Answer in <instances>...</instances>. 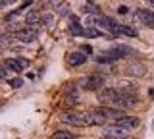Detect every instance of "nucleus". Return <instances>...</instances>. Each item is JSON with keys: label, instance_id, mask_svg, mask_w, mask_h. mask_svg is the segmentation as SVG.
<instances>
[{"label": "nucleus", "instance_id": "obj_1", "mask_svg": "<svg viewBox=\"0 0 154 139\" xmlns=\"http://www.w3.org/2000/svg\"><path fill=\"white\" fill-rule=\"evenodd\" d=\"M60 122L69 124V126H77V128H87L89 126L87 114H79V112H62L60 114Z\"/></svg>", "mask_w": 154, "mask_h": 139}, {"label": "nucleus", "instance_id": "obj_2", "mask_svg": "<svg viewBox=\"0 0 154 139\" xmlns=\"http://www.w3.org/2000/svg\"><path fill=\"white\" fill-rule=\"evenodd\" d=\"M104 83H106L104 75H100V74H93V75H87V77L81 79V81H79V87H81V89H85V91H98Z\"/></svg>", "mask_w": 154, "mask_h": 139}, {"label": "nucleus", "instance_id": "obj_3", "mask_svg": "<svg viewBox=\"0 0 154 139\" xmlns=\"http://www.w3.org/2000/svg\"><path fill=\"white\" fill-rule=\"evenodd\" d=\"M119 97H122V91L119 89H100L98 91V99L102 100L106 106H112V104L116 106Z\"/></svg>", "mask_w": 154, "mask_h": 139}, {"label": "nucleus", "instance_id": "obj_4", "mask_svg": "<svg viewBox=\"0 0 154 139\" xmlns=\"http://www.w3.org/2000/svg\"><path fill=\"white\" fill-rule=\"evenodd\" d=\"M96 114H100V116H104L106 120H112V122H116V120L123 118V110L119 108H114V106H98V108H93Z\"/></svg>", "mask_w": 154, "mask_h": 139}, {"label": "nucleus", "instance_id": "obj_5", "mask_svg": "<svg viewBox=\"0 0 154 139\" xmlns=\"http://www.w3.org/2000/svg\"><path fill=\"white\" fill-rule=\"evenodd\" d=\"M125 74L131 75V77H143L146 74V66L143 62H131V64L125 68Z\"/></svg>", "mask_w": 154, "mask_h": 139}, {"label": "nucleus", "instance_id": "obj_6", "mask_svg": "<svg viewBox=\"0 0 154 139\" xmlns=\"http://www.w3.org/2000/svg\"><path fill=\"white\" fill-rule=\"evenodd\" d=\"M37 35H38V29H33V27H25V29H21L19 33H16V39L17 41H21V43H33L37 39Z\"/></svg>", "mask_w": 154, "mask_h": 139}, {"label": "nucleus", "instance_id": "obj_7", "mask_svg": "<svg viewBox=\"0 0 154 139\" xmlns=\"http://www.w3.org/2000/svg\"><path fill=\"white\" fill-rule=\"evenodd\" d=\"M139 124H141V122H139L137 116H123V118L116 120L114 126H119L123 129H135V128H139Z\"/></svg>", "mask_w": 154, "mask_h": 139}, {"label": "nucleus", "instance_id": "obj_8", "mask_svg": "<svg viewBox=\"0 0 154 139\" xmlns=\"http://www.w3.org/2000/svg\"><path fill=\"white\" fill-rule=\"evenodd\" d=\"M137 104H139L137 95L122 93V97H119V100H118V104H116V106H119V108H133V106H137Z\"/></svg>", "mask_w": 154, "mask_h": 139}, {"label": "nucleus", "instance_id": "obj_9", "mask_svg": "<svg viewBox=\"0 0 154 139\" xmlns=\"http://www.w3.org/2000/svg\"><path fill=\"white\" fill-rule=\"evenodd\" d=\"M102 135L104 137H127V129H123L119 126H104Z\"/></svg>", "mask_w": 154, "mask_h": 139}, {"label": "nucleus", "instance_id": "obj_10", "mask_svg": "<svg viewBox=\"0 0 154 139\" xmlns=\"http://www.w3.org/2000/svg\"><path fill=\"white\" fill-rule=\"evenodd\" d=\"M135 17H139L146 27H152L154 29V14L150 10H146V8H143V10H137V14H135Z\"/></svg>", "mask_w": 154, "mask_h": 139}, {"label": "nucleus", "instance_id": "obj_11", "mask_svg": "<svg viewBox=\"0 0 154 139\" xmlns=\"http://www.w3.org/2000/svg\"><path fill=\"white\" fill-rule=\"evenodd\" d=\"M66 60H67L69 66H83L87 62V56L81 50H75V52H69V54L66 56Z\"/></svg>", "mask_w": 154, "mask_h": 139}, {"label": "nucleus", "instance_id": "obj_12", "mask_svg": "<svg viewBox=\"0 0 154 139\" xmlns=\"http://www.w3.org/2000/svg\"><path fill=\"white\" fill-rule=\"evenodd\" d=\"M25 23H27V27L38 29V23H42V14H38L37 10H31L25 16Z\"/></svg>", "mask_w": 154, "mask_h": 139}, {"label": "nucleus", "instance_id": "obj_13", "mask_svg": "<svg viewBox=\"0 0 154 139\" xmlns=\"http://www.w3.org/2000/svg\"><path fill=\"white\" fill-rule=\"evenodd\" d=\"M87 120H89V126H104L108 120L104 116H100V114H96L94 110H91L89 114H87Z\"/></svg>", "mask_w": 154, "mask_h": 139}, {"label": "nucleus", "instance_id": "obj_14", "mask_svg": "<svg viewBox=\"0 0 154 139\" xmlns=\"http://www.w3.org/2000/svg\"><path fill=\"white\" fill-rule=\"evenodd\" d=\"M2 66H6V68H8L10 71H12V74H19V71L23 70L17 58H6V60L2 62Z\"/></svg>", "mask_w": 154, "mask_h": 139}, {"label": "nucleus", "instance_id": "obj_15", "mask_svg": "<svg viewBox=\"0 0 154 139\" xmlns=\"http://www.w3.org/2000/svg\"><path fill=\"white\" fill-rule=\"evenodd\" d=\"M114 50L119 54V58H123V56H135V54H137L135 49H131V46H127V45H118V46H114Z\"/></svg>", "mask_w": 154, "mask_h": 139}, {"label": "nucleus", "instance_id": "obj_16", "mask_svg": "<svg viewBox=\"0 0 154 139\" xmlns=\"http://www.w3.org/2000/svg\"><path fill=\"white\" fill-rule=\"evenodd\" d=\"M69 31H71V35H85V29L81 27V23L77 21V17H73L69 23Z\"/></svg>", "mask_w": 154, "mask_h": 139}, {"label": "nucleus", "instance_id": "obj_17", "mask_svg": "<svg viewBox=\"0 0 154 139\" xmlns=\"http://www.w3.org/2000/svg\"><path fill=\"white\" fill-rule=\"evenodd\" d=\"M79 95H64V106H77Z\"/></svg>", "mask_w": 154, "mask_h": 139}, {"label": "nucleus", "instance_id": "obj_18", "mask_svg": "<svg viewBox=\"0 0 154 139\" xmlns=\"http://www.w3.org/2000/svg\"><path fill=\"white\" fill-rule=\"evenodd\" d=\"M85 35H87V37H93V39H96V37L104 35V33L100 31L98 27H94V25H89V27H87V29H85Z\"/></svg>", "mask_w": 154, "mask_h": 139}, {"label": "nucleus", "instance_id": "obj_19", "mask_svg": "<svg viewBox=\"0 0 154 139\" xmlns=\"http://www.w3.org/2000/svg\"><path fill=\"white\" fill-rule=\"evenodd\" d=\"M52 23H54V14L45 12V14H42V23H41V25H45V27H52Z\"/></svg>", "mask_w": 154, "mask_h": 139}, {"label": "nucleus", "instance_id": "obj_20", "mask_svg": "<svg viewBox=\"0 0 154 139\" xmlns=\"http://www.w3.org/2000/svg\"><path fill=\"white\" fill-rule=\"evenodd\" d=\"M83 12L85 14H100V8L96 6L94 2H87L85 6H83Z\"/></svg>", "mask_w": 154, "mask_h": 139}, {"label": "nucleus", "instance_id": "obj_21", "mask_svg": "<svg viewBox=\"0 0 154 139\" xmlns=\"http://www.w3.org/2000/svg\"><path fill=\"white\" fill-rule=\"evenodd\" d=\"M52 139H75V135L69 131H54L52 133Z\"/></svg>", "mask_w": 154, "mask_h": 139}, {"label": "nucleus", "instance_id": "obj_22", "mask_svg": "<svg viewBox=\"0 0 154 139\" xmlns=\"http://www.w3.org/2000/svg\"><path fill=\"white\" fill-rule=\"evenodd\" d=\"M8 83H10V87H12V89H19V87H23V79H21V77H12V79L8 81Z\"/></svg>", "mask_w": 154, "mask_h": 139}, {"label": "nucleus", "instance_id": "obj_23", "mask_svg": "<svg viewBox=\"0 0 154 139\" xmlns=\"http://www.w3.org/2000/svg\"><path fill=\"white\" fill-rule=\"evenodd\" d=\"M122 33H123V35H129V37H137V31H135L133 27H127V25L122 27Z\"/></svg>", "mask_w": 154, "mask_h": 139}, {"label": "nucleus", "instance_id": "obj_24", "mask_svg": "<svg viewBox=\"0 0 154 139\" xmlns=\"http://www.w3.org/2000/svg\"><path fill=\"white\" fill-rule=\"evenodd\" d=\"M129 12V6H125V4H119L118 6V14H127Z\"/></svg>", "mask_w": 154, "mask_h": 139}, {"label": "nucleus", "instance_id": "obj_25", "mask_svg": "<svg viewBox=\"0 0 154 139\" xmlns=\"http://www.w3.org/2000/svg\"><path fill=\"white\" fill-rule=\"evenodd\" d=\"M17 60H19V64H21V68H23V70H27V68H29V60H27V58H17Z\"/></svg>", "mask_w": 154, "mask_h": 139}, {"label": "nucleus", "instance_id": "obj_26", "mask_svg": "<svg viewBox=\"0 0 154 139\" xmlns=\"http://www.w3.org/2000/svg\"><path fill=\"white\" fill-rule=\"evenodd\" d=\"M0 75H2V77H4V79H6V77H8V75H10V70L6 68V66H2V70H0Z\"/></svg>", "mask_w": 154, "mask_h": 139}, {"label": "nucleus", "instance_id": "obj_27", "mask_svg": "<svg viewBox=\"0 0 154 139\" xmlns=\"http://www.w3.org/2000/svg\"><path fill=\"white\" fill-rule=\"evenodd\" d=\"M10 41H12V39H10V35H2V46H8Z\"/></svg>", "mask_w": 154, "mask_h": 139}, {"label": "nucleus", "instance_id": "obj_28", "mask_svg": "<svg viewBox=\"0 0 154 139\" xmlns=\"http://www.w3.org/2000/svg\"><path fill=\"white\" fill-rule=\"evenodd\" d=\"M81 52H91V54H93V46H91V45H83V46H81Z\"/></svg>", "mask_w": 154, "mask_h": 139}, {"label": "nucleus", "instance_id": "obj_29", "mask_svg": "<svg viewBox=\"0 0 154 139\" xmlns=\"http://www.w3.org/2000/svg\"><path fill=\"white\" fill-rule=\"evenodd\" d=\"M102 139H129V137H102Z\"/></svg>", "mask_w": 154, "mask_h": 139}, {"label": "nucleus", "instance_id": "obj_30", "mask_svg": "<svg viewBox=\"0 0 154 139\" xmlns=\"http://www.w3.org/2000/svg\"><path fill=\"white\" fill-rule=\"evenodd\" d=\"M150 6H154V0H152V2H150Z\"/></svg>", "mask_w": 154, "mask_h": 139}]
</instances>
